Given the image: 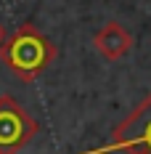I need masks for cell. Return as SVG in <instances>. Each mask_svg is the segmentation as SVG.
Masks as SVG:
<instances>
[{
	"mask_svg": "<svg viewBox=\"0 0 151 154\" xmlns=\"http://www.w3.org/2000/svg\"><path fill=\"white\" fill-rule=\"evenodd\" d=\"M56 53H59L56 45L35 24H21L0 45V61L11 69L16 80L32 82L53 64Z\"/></svg>",
	"mask_w": 151,
	"mask_h": 154,
	"instance_id": "6da1fadb",
	"label": "cell"
},
{
	"mask_svg": "<svg viewBox=\"0 0 151 154\" xmlns=\"http://www.w3.org/2000/svg\"><path fill=\"white\" fill-rule=\"evenodd\" d=\"M114 152H151V93L111 130L109 143L88 149L82 154H114Z\"/></svg>",
	"mask_w": 151,
	"mask_h": 154,
	"instance_id": "7a4b0ae2",
	"label": "cell"
},
{
	"mask_svg": "<svg viewBox=\"0 0 151 154\" xmlns=\"http://www.w3.org/2000/svg\"><path fill=\"white\" fill-rule=\"evenodd\" d=\"M37 130V120L14 96H0V154H19Z\"/></svg>",
	"mask_w": 151,
	"mask_h": 154,
	"instance_id": "3957f363",
	"label": "cell"
},
{
	"mask_svg": "<svg viewBox=\"0 0 151 154\" xmlns=\"http://www.w3.org/2000/svg\"><path fill=\"white\" fill-rule=\"evenodd\" d=\"M93 48L106 61H119L133 51V35L125 29L119 21H106L104 27L93 35Z\"/></svg>",
	"mask_w": 151,
	"mask_h": 154,
	"instance_id": "277c9868",
	"label": "cell"
},
{
	"mask_svg": "<svg viewBox=\"0 0 151 154\" xmlns=\"http://www.w3.org/2000/svg\"><path fill=\"white\" fill-rule=\"evenodd\" d=\"M5 43V29H3V24H0V45Z\"/></svg>",
	"mask_w": 151,
	"mask_h": 154,
	"instance_id": "5b68a950",
	"label": "cell"
},
{
	"mask_svg": "<svg viewBox=\"0 0 151 154\" xmlns=\"http://www.w3.org/2000/svg\"><path fill=\"white\" fill-rule=\"evenodd\" d=\"M133 154H151V152H133Z\"/></svg>",
	"mask_w": 151,
	"mask_h": 154,
	"instance_id": "8992f818",
	"label": "cell"
}]
</instances>
